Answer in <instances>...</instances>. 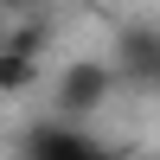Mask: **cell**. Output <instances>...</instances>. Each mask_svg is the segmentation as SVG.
Returning <instances> with one entry per match:
<instances>
[{
	"label": "cell",
	"mask_w": 160,
	"mask_h": 160,
	"mask_svg": "<svg viewBox=\"0 0 160 160\" xmlns=\"http://www.w3.org/2000/svg\"><path fill=\"white\" fill-rule=\"evenodd\" d=\"M109 90H115L109 64H64V77H58V122H90L109 102Z\"/></svg>",
	"instance_id": "obj_1"
},
{
	"label": "cell",
	"mask_w": 160,
	"mask_h": 160,
	"mask_svg": "<svg viewBox=\"0 0 160 160\" xmlns=\"http://www.w3.org/2000/svg\"><path fill=\"white\" fill-rule=\"evenodd\" d=\"M26 160H122V154H109L83 122H38L26 135Z\"/></svg>",
	"instance_id": "obj_2"
},
{
	"label": "cell",
	"mask_w": 160,
	"mask_h": 160,
	"mask_svg": "<svg viewBox=\"0 0 160 160\" xmlns=\"http://www.w3.org/2000/svg\"><path fill=\"white\" fill-rule=\"evenodd\" d=\"M0 7H38V0H0Z\"/></svg>",
	"instance_id": "obj_3"
}]
</instances>
